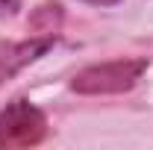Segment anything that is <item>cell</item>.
I'll list each match as a JSON object with an SVG mask.
<instances>
[{
	"mask_svg": "<svg viewBox=\"0 0 153 150\" xmlns=\"http://www.w3.org/2000/svg\"><path fill=\"white\" fill-rule=\"evenodd\" d=\"M53 44H56V36H30L24 41L0 38V88L15 74H21L27 65L38 62L41 56H47L53 50Z\"/></svg>",
	"mask_w": 153,
	"mask_h": 150,
	"instance_id": "3",
	"label": "cell"
},
{
	"mask_svg": "<svg viewBox=\"0 0 153 150\" xmlns=\"http://www.w3.org/2000/svg\"><path fill=\"white\" fill-rule=\"evenodd\" d=\"M62 18H65V6L47 0V3H41V6L33 9L27 27L33 30V36H56L59 27H62Z\"/></svg>",
	"mask_w": 153,
	"mask_h": 150,
	"instance_id": "4",
	"label": "cell"
},
{
	"mask_svg": "<svg viewBox=\"0 0 153 150\" xmlns=\"http://www.w3.org/2000/svg\"><path fill=\"white\" fill-rule=\"evenodd\" d=\"M82 3H91V6H118L121 0H82Z\"/></svg>",
	"mask_w": 153,
	"mask_h": 150,
	"instance_id": "6",
	"label": "cell"
},
{
	"mask_svg": "<svg viewBox=\"0 0 153 150\" xmlns=\"http://www.w3.org/2000/svg\"><path fill=\"white\" fill-rule=\"evenodd\" d=\"M21 9V0H0V18H12L18 15Z\"/></svg>",
	"mask_w": 153,
	"mask_h": 150,
	"instance_id": "5",
	"label": "cell"
},
{
	"mask_svg": "<svg viewBox=\"0 0 153 150\" xmlns=\"http://www.w3.org/2000/svg\"><path fill=\"white\" fill-rule=\"evenodd\" d=\"M47 138V118L36 103L15 97L0 109V150L36 147Z\"/></svg>",
	"mask_w": 153,
	"mask_h": 150,
	"instance_id": "2",
	"label": "cell"
},
{
	"mask_svg": "<svg viewBox=\"0 0 153 150\" xmlns=\"http://www.w3.org/2000/svg\"><path fill=\"white\" fill-rule=\"evenodd\" d=\"M147 71V59H109V62H94L76 71L71 79V88L76 94H124Z\"/></svg>",
	"mask_w": 153,
	"mask_h": 150,
	"instance_id": "1",
	"label": "cell"
}]
</instances>
